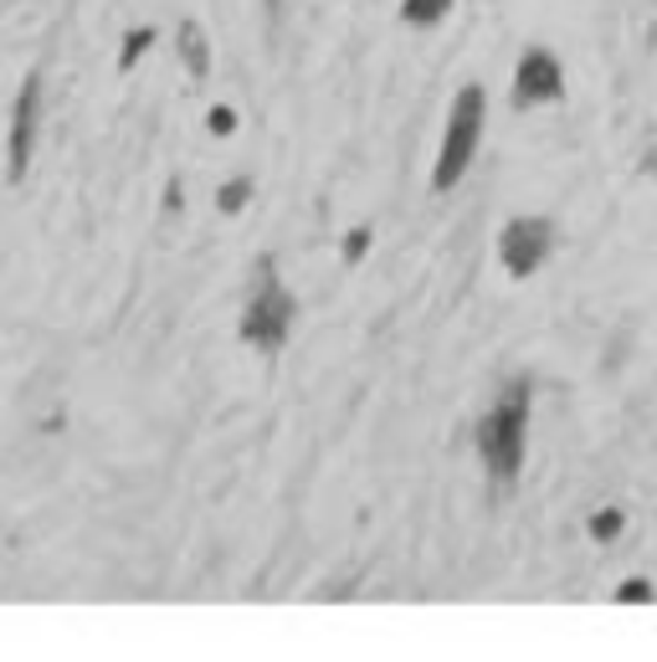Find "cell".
<instances>
[{
  "instance_id": "obj_7",
  "label": "cell",
  "mask_w": 657,
  "mask_h": 662,
  "mask_svg": "<svg viewBox=\"0 0 657 662\" xmlns=\"http://www.w3.org/2000/svg\"><path fill=\"white\" fill-rule=\"evenodd\" d=\"M447 11H452V0H406L401 21H406V27H437Z\"/></svg>"
},
{
  "instance_id": "obj_1",
  "label": "cell",
  "mask_w": 657,
  "mask_h": 662,
  "mask_svg": "<svg viewBox=\"0 0 657 662\" xmlns=\"http://www.w3.org/2000/svg\"><path fill=\"white\" fill-rule=\"evenodd\" d=\"M524 442H529V381H509L498 391L494 411L478 426V452L498 488H509L524 467Z\"/></svg>"
},
{
  "instance_id": "obj_8",
  "label": "cell",
  "mask_w": 657,
  "mask_h": 662,
  "mask_svg": "<svg viewBox=\"0 0 657 662\" xmlns=\"http://www.w3.org/2000/svg\"><path fill=\"white\" fill-rule=\"evenodd\" d=\"M180 57H190V72L201 78V72H206V37H201V27L180 31Z\"/></svg>"
},
{
  "instance_id": "obj_9",
  "label": "cell",
  "mask_w": 657,
  "mask_h": 662,
  "mask_svg": "<svg viewBox=\"0 0 657 662\" xmlns=\"http://www.w3.org/2000/svg\"><path fill=\"white\" fill-rule=\"evenodd\" d=\"M590 534H596V540H617V534H621V514H617V508L596 514V518H590Z\"/></svg>"
},
{
  "instance_id": "obj_3",
  "label": "cell",
  "mask_w": 657,
  "mask_h": 662,
  "mask_svg": "<svg viewBox=\"0 0 657 662\" xmlns=\"http://www.w3.org/2000/svg\"><path fill=\"white\" fill-rule=\"evenodd\" d=\"M293 318H298V304L293 293L278 283V273H262V283H257V293L247 298L242 308V339L257 349H268V355H278L282 345H288V334H293Z\"/></svg>"
},
{
  "instance_id": "obj_10",
  "label": "cell",
  "mask_w": 657,
  "mask_h": 662,
  "mask_svg": "<svg viewBox=\"0 0 657 662\" xmlns=\"http://www.w3.org/2000/svg\"><path fill=\"white\" fill-rule=\"evenodd\" d=\"M149 37H155V31H129V41H123V57H119V67H135V57H139V52H149Z\"/></svg>"
},
{
  "instance_id": "obj_12",
  "label": "cell",
  "mask_w": 657,
  "mask_h": 662,
  "mask_svg": "<svg viewBox=\"0 0 657 662\" xmlns=\"http://www.w3.org/2000/svg\"><path fill=\"white\" fill-rule=\"evenodd\" d=\"M211 129L216 134H231V129H237V113H231V108H211Z\"/></svg>"
},
{
  "instance_id": "obj_2",
  "label": "cell",
  "mask_w": 657,
  "mask_h": 662,
  "mask_svg": "<svg viewBox=\"0 0 657 662\" xmlns=\"http://www.w3.org/2000/svg\"><path fill=\"white\" fill-rule=\"evenodd\" d=\"M484 113H488V93L478 82L457 88L452 113H447V134H442V155H437V170H431V190H452L472 170L478 145H484Z\"/></svg>"
},
{
  "instance_id": "obj_13",
  "label": "cell",
  "mask_w": 657,
  "mask_h": 662,
  "mask_svg": "<svg viewBox=\"0 0 657 662\" xmlns=\"http://www.w3.org/2000/svg\"><path fill=\"white\" fill-rule=\"evenodd\" d=\"M242 196H247V180H237L231 190H221V206H227V211H237V206H242Z\"/></svg>"
},
{
  "instance_id": "obj_11",
  "label": "cell",
  "mask_w": 657,
  "mask_h": 662,
  "mask_svg": "<svg viewBox=\"0 0 657 662\" xmlns=\"http://www.w3.org/2000/svg\"><path fill=\"white\" fill-rule=\"evenodd\" d=\"M617 601H627V606H631V601H637V606H647V601H653V585H647V581H627L617 591Z\"/></svg>"
},
{
  "instance_id": "obj_5",
  "label": "cell",
  "mask_w": 657,
  "mask_h": 662,
  "mask_svg": "<svg viewBox=\"0 0 657 662\" xmlns=\"http://www.w3.org/2000/svg\"><path fill=\"white\" fill-rule=\"evenodd\" d=\"M41 129V72H31L11 108V139H6V180H21L31 170V149Z\"/></svg>"
},
{
  "instance_id": "obj_14",
  "label": "cell",
  "mask_w": 657,
  "mask_h": 662,
  "mask_svg": "<svg viewBox=\"0 0 657 662\" xmlns=\"http://www.w3.org/2000/svg\"><path fill=\"white\" fill-rule=\"evenodd\" d=\"M365 241H370V231H355V237L345 241V257L355 263V257H365Z\"/></svg>"
},
{
  "instance_id": "obj_6",
  "label": "cell",
  "mask_w": 657,
  "mask_h": 662,
  "mask_svg": "<svg viewBox=\"0 0 657 662\" xmlns=\"http://www.w3.org/2000/svg\"><path fill=\"white\" fill-rule=\"evenodd\" d=\"M565 93V72L550 52H524L519 72H514V103L519 108H539V103H555Z\"/></svg>"
},
{
  "instance_id": "obj_4",
  "label": "cell",
  "mask_w": 657,
  "mask_h": 662,
  "mask_svg": "<svg viewBox=\"0 0 657 662\" xmlns=\"http://www.w3.org/2000/svg\"><path fill=\"white\" fill-rule=\"evenodd\" d=\"M555 253V226L545 216H514L498 237V257H504V273L509 278H535L539 267L550 263Z\"/></svg>"
}]
</instances>
